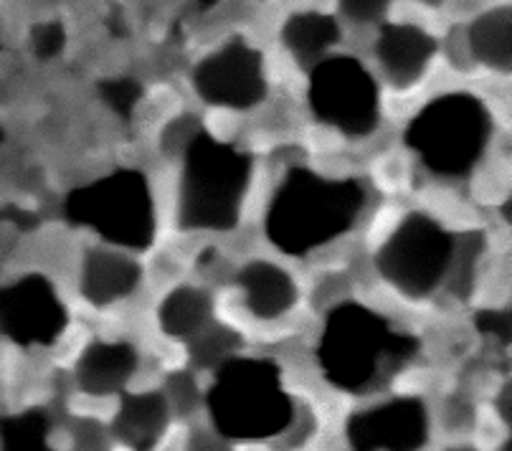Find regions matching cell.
Masks as SVG:
<instances>
[{"label":"cell","mask_w":512,"mask_h":451,"mask_svg":"<svg viewBox=\"0 0 512 451\" xmlns=\"http://www.w3.org/2000/svg\"><path fill=\"white\" fill-rule=\"evenodd\" d=\"M363 193L353 180H327L305 168L287 175L267 216V234L284 254L302 256L345 234L358 218Z\"/></svg>","instance_id":"6da1fadb"},{"label":"cell","mask_w":512,"mask_h":451,"mask_svg":"<svg viewBox=\"0 0 512 451\" xmlns=\"http://www.w3.org/2000/svg\"><path fill=\"white\" fill-rule=\"evenodd\" d=\"M282 370L272 360L231 358L218 365L206 396L213 429L226 441H264L282 436L295 421V403L284 393Z\"/></svg>","instance_id":"7a4b0ae2"},{"label":"cell","mask_w":512,"mask_h":451,"mask_svg":"<svg viewBox=\"0 0 512 451\" xmlns=\"http://www.w3.org/2000/svg\"><path fill=\"white\" fill-rule=\"evenodd\" d=\"M416 350V337L396 335L376 312L340 305L327 317L317 358L327 381L343 391L360 393L371 388L383 365L406 363Z\"/></svg>","instance_id":"3957f363"},{"label":"cell","mask_w":512,"mask_h":451,"mask_svg":"<svg viewBox=\"0 0 512 451\" xmlns=\"http://www.w3.org/2000/svg\"><path fill=\"white\" fill-rule=\"evenodd\" d=\"M249 173L251 160L244 153L201 132L186 150V168L180 180V226L234 229Z\"/></svg>","instance_id":"277c9868"},{"label":"cell","mask_w":512,"mask_h":451,"mask_svg":"<svg viewBox=\"0 0 512 451\" xmlns=\"http://www.w3.org/2000/svg\"><path fill=\"white\" fill-rule=\"evenodd\" d=\"M487 140V107L469 94L434 99L406 130V145L414 147L426 168L439 175H467L485 153Z\"/></svg>","instance_id":"5b68a950"},{"label":"cell","mask_w":512,"mask_h":451,"mask_svg":"<svg viewBox=\"0 0 512 451\" xmlns=\"http://www.w3.org/2000/svg\"><path fill=\"white\" fill-rule=\"evenodd\" d=\"M71 223L89 226L112 244L145 249L155 234L148 180L137 170H117L107 178L71 191L66 198Z\"/></svg>","instance_id":"8992f818"},{"label":"cell","mask_w":512,"mask_h":451,"mask_svg":"<svg viewBox=\"0 0 512 451\" xmlns=\"http://www.w3.org/2000/svg\"><path fill=\"white\" fill-rule=\"evenodd\" d=\"M454 256V239L431 218L411 213L378 251V272L398 292L426 297L442 282Z\"/></svg>","instance_id":"52a82bcc"},{"label":"cell","mask_w":512,"mask_h":451,"mask_svg":"<svg viewBox=\"0 0 512 451\" xmlns=\"http://www.w3.org/2000/svg\"><path fill=\"white\" fill-rule=\"evenodd\" d=\"M310 104L317 120L345 135H368L378 122V89L360 61L338 56L312 69Z\"/></svg>","instance_id":"ba28073f"},{"label":"cell","mask_w":512,"mask_h":451,"mask_svg":"<svg viewBox=\"0 0 512 451\" xmlns=\"http://www.w3.org/2000/svg\"><path fill=\"white\" fill-rule=\"evenodd\" d=\"M66 327V310L54 284L41 274H28L0 287V335L23 345H51Z\"/></svg>","instance_id":"9c48e42d"},{"label":"cell","mask_w":512,"mask_h":451,"mask_svg":"<svg viewBox=\"0 0 512 451\" xmlns=\"http://www.w3.org/2000/svg\"><path fill=\"white\" fill-rule=\"evenodd\" d=\"M193 84L208 104L231 109L254 107L267 94L262 56L244 41H231L229 46L203 59L193 71Z\"/></svg>","instance_id":"30bf717a"},{"label":"cell","mask_w":512,"mask_h":451,"mask_svg":"<svg viewBox=\"0 0 512 451\" xmlns=\"http://www.w3.org/2000/svg\"><path fill=\"white\" fill-rule=\"evenodd\" d=\"M345 434L353 451H419L429 441V413L419 398H393L353 413Z\"/></svg>","instance_id":"8fae6325"},{"label":"cell","mask_w":512,"mask_h":451,"mask_svg":"<svg viewBox=\"0 0 512 451\" xmlns=\"http://www.w3.org/2000/svg\"><path fill=\"white\" fill-rule=\"evenodd\" d=\"M170 426V406L165 393H135L125 396L120 403L112 436L132 451H153L160 444Z\"/></svg>","instance_id":"7c38bea8"},{"label":"cell","mask_w":512,"mask_h":451,"mask_svg":"<svg viewBox=\"0 0 512 451\" xmlns=\"http://www.w3.org/2000/svg\"><path fill=\"white\" fill-rule=\"evenodd\" d=\"M434 39L416 26H386L378 41V59H381L386 77L396 87H411L424 74L426 64L434 56Z\"/></svg>","instance_id":"4fadbf2b"},{"label":"cell","mask_w":512,"mask_h":451,"mask_svg":"<svg viewBox=\"0 0 512 451\" xmlns=\"http://www.w3.org/2000/svg\"><path fill=\"white\" fill-rule=\"evenodd\" d=\"M137 353L127 343H94L84 350L77 365L79 388L89 396L120 393L132 378Z\"/></svg>","instance_id":"5bb4252c"},{"label":"cell","mask_w":512,"mask_h":451,"mask_svg":"<svg viewBox=\"0 0 512 451\" xmlns=\"http://www.w3.org/2000/svg\"><path fill=\"white\" fill-rule=\"evenodd\" d=\"M140 282V267L115 251H89L84 261L82 294L92 305H109L127 297Z\"/></svg>","instance_id":"9a60e30c"},{"label":"cell","mask_w":512,"mask_h":451,"mask_svg":"<svg viewBox=\"0 0 512 451\" xmlns=\"http://www.w3.org/2000/svg\"><path fill=\"white\" fill-rule=\"evenodd\" d=\"M239 284L246 292V305L262 320L284 315L297 302L295 282L269 261H254L241 269Z\"/></svg>","instance_id":"2e32d148"},{"label":"cell","mask_w":512,"mask_h":451,"mask_svg":"<svg viewBox=\"0 0 512 451\" xmlns=\"http://www.w3.org/2000/svg\"><path fill=\"white\" fill-rule=\"evenodd\" d=\"M282 39L305 69H315L320 56L340 41V28L322 13H297L284 23Z\"/></svg>","instance_id":"e0dca14e"},{"label":"cell","mask_w":512,"mask_h":451,"mask_svg":"<svg viewBox=\"0 0 512 451\" xmlns=\"http://www.w3.org/2000/svg\"><path fill=\"white\" fill-rule=\"evenodd\" d=\"M469 46L474 56L490 69L510 71L512 64V13L507 8L485 13L469 28Z\"/></svg>","instance_id":"ac0fdd59"},{"label":"cell","mask_w":512,"mask_h":451,"mask_svg":"<svg viewBox=\"0 0 512 451\" xmlns=\"http://www.w3.org/2000/svg\"><path fill=\"white\" fill-rule=\"evenodd\" d=\"M211 320V299L206 292L180 287L160 305V327L170 337H193Z\"/></svg>","instance_id":"d6986e66"},{"label":"cell","mask_w":512,"mask_h":451,"mask_svg":"<svg viewBox=\"0 0 512 451\" xmlns=\"http://www.w3.org/2000/svg\"><path fill=\"white\" fill-rule=\"evenodd\" d=\"M51 421L44 408L0 416V451H59L49 441Z\"/></svg>","instance_id":"ffe728a7"},{"label":"cell","mask_w":512,"mask_h":451,"mask_svg":"<svg viewBox=\"0 0 512 451\" xmlns=\"http://www.w3.org/2000/svg\"><path fill=\"white\" fill-rule=\"evenodd\" d=\"M241 348V335L226 325L203 327L191 337V360L198 368H213L231 360V353Z\"/></svg>","instance_id":"44dd1931"},{"label":"cell","mask_w":512,"mask_h":451,"mask_svg":"<svg viewBox=\"0 0 512 451\" xmlns=\"http://www.w3.org/2000/svg\"><path fill=\"white\" fill-rule=\"evenodd\" d=\"M99 92H102L104 102L115 109L117 115L125 117V120L132 115V109H135V104L142 97V87L137 82H132V79H112V82H104L99 87Z\"/></svg>","instance_id":"7402d4cb"},{"label":"cell","mask_w":512,"mask_h":451,"mask_svg":"<svg viewBox=\"0 0 512 451\" xmlns=\"http://www.w3.org/2000/svg\"><path fill=\"white\" fill-rule=\"evenodd\" d=\"M201 132H203L201 122H198L196 117H188V115L178 117V120H173L168 127H165L163 140H160V145H163V153L165 155L186 153L188 147L193 145V140H196Z\"/></svg>","instance_id":"603a6c76"},{"label":"cell","mask_w":512,"mask_h":451,"mask_svg":"<svg viewBox=\"0 0 512 451\" xmlns=\"http://www.w3.org/2000/svg\"><path fill=\"white\" fill-rule=\"evenodd\" d=\"M170 408L180 413V416H191L198 408L201 398H198V388L188 373H175L170 375L168 381V396H165Z\"/></svg>","instance_id":"cb8c5ba5"},{"label":"cell","mask_w":512,"mask_h":451,"mask_svg":"<svg viewBox=\"0 0 512 451\" xmlns=\"http://www.w3.org/2000/svg\"><path fill=\"white\" fill-rule=\"evenodd\" d=\"M462 244V254H459V272H457V282H454V292L457 294H467L469 287H472V269H474V259L480 256V251L485 249V236L472 231V234H464L459 239Z\"/></svg>","instance_id":"d4e9b609"},{"label":"cell","mask_w":512,"mask_h":451,"mask_svg":"<svg viewBox=\"0 0 512 451\" xmlns=\"http://www.w3.org/2000/svg\"><path fill=\"white\" fill-rule=\"evenodd\" d=\"M64 28L61 23H41V26H33L31 31V51L41 59H51V56L59 54L64 49Z\"/></svg>","instance_id":"484cf974"},{"label":"cell","mask_w":512,"mask_h":451,"mask_svg":"<svg viewBox=\"0 0 512 451\" xmlns=\"http://www.w3.org/2000/svg\"><path fill=\"white\" fill-rule=\"evenodd\" d=\"M74 441L77 451H109V434L97 421H79Z\"/></svg>","instance_id":"4316f807"},{"label":"cell","mask_w":512,"mask_h":451,"mask_svg":"<svg viewBox=\"0 0 512 451\" xmlns=\"http://www.w3.org/2000/svg\"><path fill=\"white\" fill-rule=\"evenodd\" d=\"M477 327L485 335H495L502 343H510V312L507 310H482L477 315Z\"/></svg>","instance_id":"83f0119b"},{"label":"cell","mask_w":512,"mask_h":451,"mask_svg":"<svg viewBox=\"0 0 512 451\" xmlns=\"http://www.w3.org/2000/svg\"><path fill=\"white\" fill-rule=\"evenodd\" d=\"M340 8H343V13L348 18L365 23V21H378V18H383L388 3H383V0H343Z\"/></svg>","instance_id":"f1b7e54d"},{"label":"cell","mask_w":512,"mask_h":451,"mask_svg":"<svg viewBox=\"0 0 512 451\" xmlns=\"http://www.w3.org/2000/svg\"><path fill=\"white\" fill-rule=\"evenodd\" d=\"M186 451H234L229 441L224 436H218L216 431H203L196 429L191 436H188Z\"/></svg>","instance_id":"f546056e"},{"label":"cell","mask_w":512,"mask_h":451,"mask_svg":"<svg viewBox=\"0 0 512 451\" xmlns=\"http://www.w3.org/2000/svg\"><path fill=\"white\" fill-rule=\"evenodd\" d=\"M510 401H512V388L510 383H505V388L500 391V396H497V413H500V419L505 421V424H510L512 421V408H510Z\"/></svg>","instance_id":"4dcf8cb0"},{"label":"cell","mask_w":512,"mask_h":451,"mask_svg":"<svg viewBox=\"0 0 512 451\" xmlns=\"http://www.w3.org/2000/svg\"><path fill=\"white\" fill-rule=\"evenodd\" d=\"M497 451H512V441L505 439L500 446H497Z\"/></svg>","instance_id":"1f68e13d"},{"label":"cell","mask_w":512,"mask_h":451,"mask_svg":"<svg viewBox=\"0 0 512 451\" xmlns=\"http://www.w3.org/2000/svg\"><path fill=\"white\" fill-rule=\"evenodd\" d=\"M444 451H474L472 446H449V449H444Z\"/></svg>","instance_id":"d6a6232c"},{"label":"cell","mask_w":512,"mask_h":451,"mask_svg":"<svg viewBox=\"0 0 512 451\" xmlns=\"http://www.w3.org/2000/svg\"><path fill=\"white\" fill-rule=\"evenodd\" d=\"M0 137H3V132H0Z\"/></svg>","instance_id":"836d02e7"}]
</instances>
